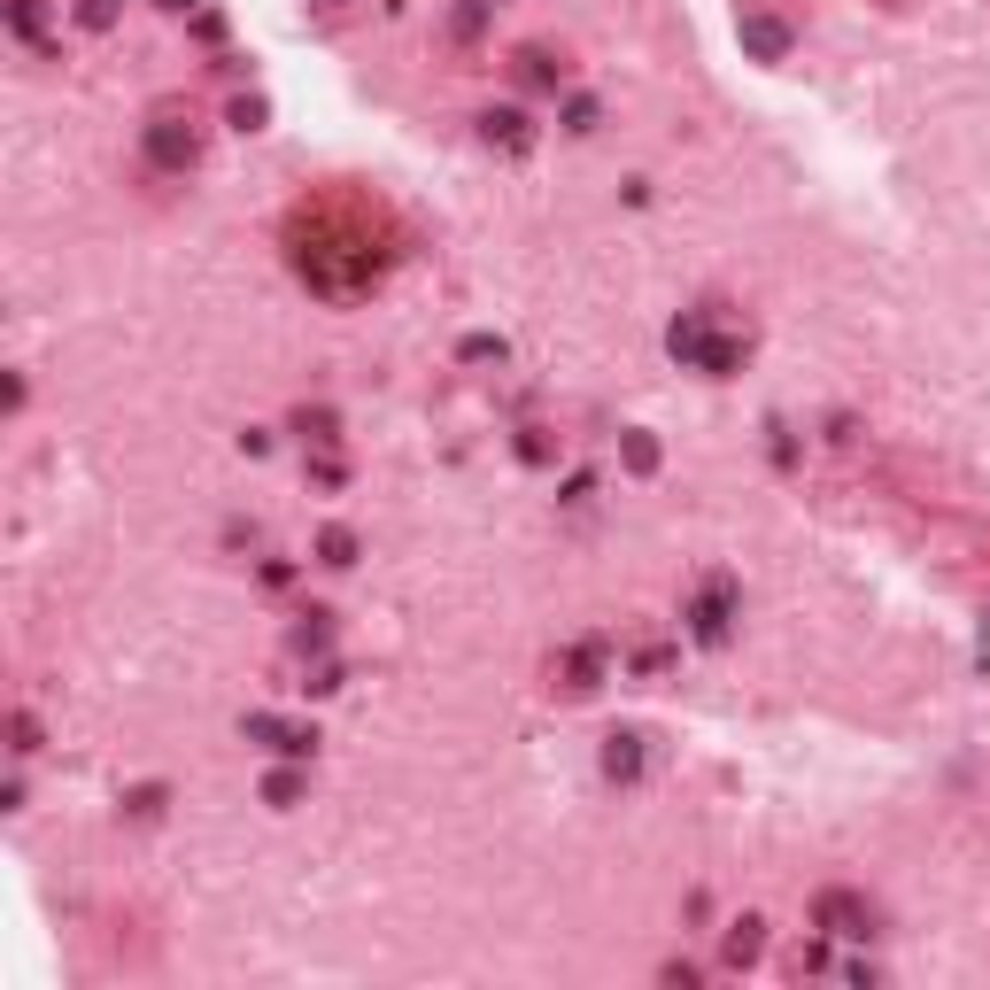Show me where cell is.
<instances>
[{
  "label": "cell",
  "instance_id": "7c38bea8",
  "mask_svg": "<svg viewBox=\"0 0 990 990\" xmlns=\"http://www.w3.org/2000/svg\"><path fill=\"white\" fill-rule=\"evenodd\" d=\"M302 434H310V441H341V434H333V410H302Z\"/></svg>",
  "mask_w": 990,
  "mask_h": 990
},
{
  "label": "cell",
  "instance_id": "9c48e42d",
  "mask_svg": "<svg viewBox=\"0 0 990 990\" xmlns=\"http://www.w3.org/2000/svg\"><path fill=\"white\" fill-rule=\"evenodd\" d=\"M318 557H325V565H356V534H341V526H333V534L318 542Z\"/></svg>",
  "mask_w": 990,
  "mask_h": 990
},
{
  "label": "cell",
  "instance_id": "8fae6325",
  "mask_svg": "<svg viewBox=\"0 0 990 990\" xmlns=\"http://www.w3.org/2000/svg\"><path fill=\"white\" fill-rule=\"evenodd\" d=\"M758 952V921H735V936H728V960H751Z\"/></svg>",
  "mask_w": 990,
  "mask_h": 990
},
{
  "label": "cell",
  "instance_id": "277c9868",
  "mask_svg": "<svg viewBox=\"0 0 990 990\" xmlns=\"http://www.w3.org/2000/svg\"><path fill=\"white\" fill-rule=\"evenodd\" d=\"M743 47H751L758 62H782L789 55V24H774V16H743Z\"/></svg>",
  "mask_w": 990,
  "mask_h": 990
},
{
  "label": "cell",
  "instance_id": "6da1fadb",
  "mask_svg": "<svg viewBox=\"0 0 990 990\" xmlns=\"http://www.w3.org/2000/svg\"><path fill=\"white\" fill-rule=\"evenodd\" d=\"M666 341H673V356H689V364H704V372H728V364H735V341H720L704 318H681Z\"/></svg>",
  "mask_w": 990,
  "mask_h": 990
},
{
  "label": "cell",
  "instance_id": "3957f363",
  "mask_svg": "<svg viewBox=\"0 0 990 990\" xmlns=\"http://www.w3.org/2000/svg\"><path fill=\"white\" fill-rule=\"evenodd\" d=\"M728 612H735L728 581H712V588L697 596V612H689V619H697V635H704V642H720V635H728Z\"/></svg>",
  "mask_w": 990,
  "mask_h": 990
},
{
  "label": "cell",
  "instance_id": "52a82bcc",
  "mask_svg": "<svg viewBox=\"0 0 990 990\" xmlns=\"http://www.w3.org/2000/svg\"><path fill=\"white\" fill-rule=\"evenodd\" d=\"M820 921H828L836 936H867V913H859L851 898H820Z\"/></svg>",
  "mask_w": 990,
  "mask_h": 990
},
{
  "label": "cell",
  "instance_id": "7a4b0ae2",
  "mask_svg": "<svg viewBox=\"0 0 990 990\" xmlns=\"http://www.w3.org/2000/svg\"><path fill=\"white\" fill-rule=\"evenodd\" d=\"M248 735H256L263 751H279V758H310V751H318V735H310V728H287V720H271V712H248Z\"/></svg>",
  "mask_w": 990,
  "mask_h": 990
},
{
  "label": "cell",
  "instance_id": "ba28073f",
  "mask_svg": "<svg viewBox=\"0 0 990 990\" xmlns=\"http://www.w3.org/2000/svg\"><path fill=\"white\" fill-rule=\"evenodd\" d=\"M147 147H155V163H194V140H178L171 124H155V132H147Z\"/></svg>",
  "mask_w": 990,
  "mask_h": 990
},
{
  "label": "cell",
  "instance_id": "8992f818",
  "mask_svg": "<svg viewBox=\"0 0 990 990\" xmlns=\"http://www.w3.org/2000/svg\"><path fill=\"white\" fill-rule=\"evenodd\" d=\"M480 124H488V140H503V147H526V140H534V124H526V109H488Z\"/></svg>",
  "mask_w": 990,
  "mask_h": 990
},
{
  "label": "cell",
  "instance_id": "5b68a950",
  "mask_svg": "<svg viewBox=\"0 0 990 990\" xmlns=\"http://www.w3.org/2000/svg\"><path fill=\"white\" fill-rule=\"evenodd\" d=\"M604 774H612V782H635L642 774V735H612V743H604Z\"/></svg>",
  "mask_w": 990,
  "mask_h": 990
},
{
  "label": "cell",
  "instance_id": "30bf717a",
  "mask_svg": "<svg viewBox=\"0 0 990 990\" xmlns=\"http://www.w3.org/2000/svg\"><path fill=\"white\" fill-rule=\"evenodd\" d=\"M627 465L650 472V465H658V441H650V434H627Z\"/></svg>",
  "mask_w": 990,
  "mask_h": 990
}]
</instances>
